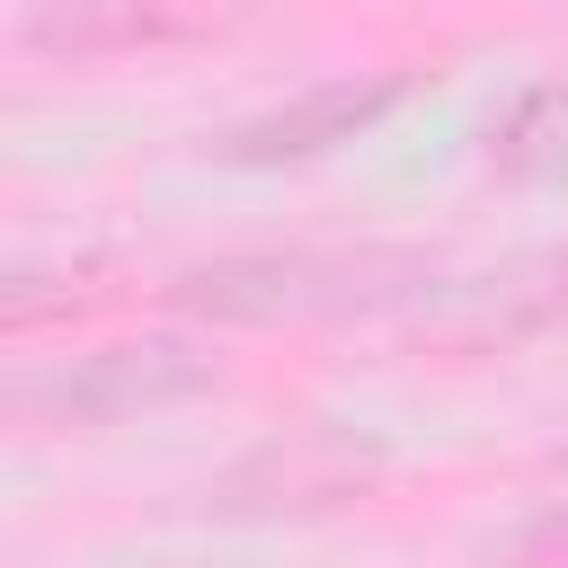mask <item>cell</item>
I'll return each mask as SVG.
<instances>
[{
    "instance_id": "7a4b0ae2",
    "label": "cell",
    "mask_w": 568,
    "mask_h": 568,
    "mask_svg": "<svg viewBox=\"0 0 568 568\" xmlns=\"http://www.w3.org/2000/svg\"><path fill=\"white\" fill-rule=\"evenodd\" d=\"M222 18V0H44L27 18V44L53 62H115L142 44H186Z\"/></svg>"
},
{
    "instance_id": "3957f363",
    "label": "cell",
    "mask_w": 568,
    "mask_h": 568,
    "mask_svg": "<svg viewBox=\"0 0 568 568\" xmlns=\"http://www.w3.org/2000/svg\"><path fill=\"white\" fill-rule=\"evenodd\" d=\"M195 382H204V364L186 346H106V355H80L71 373H53L44 390H27V408H53L62 426H106V417L178 399Z\"/></svg>"
},
{
    "instance_id": "277c9868",
    "label": "cell",
    "mask_w": 568,
    "mask_h": 568,
    "mask_svg": "<svg viewBox=\"0 0 568 568\" xmlns=\"http://www.w3.org/2000/svg\"><path fill=\"white\" fill-rule=\"evenodd\" d=\"M390 89H399V80H364V89L337 80V89H311L302 106H275L266 124H248L231 151H240V160H302V151H328V142H346L355 124H373V115L390 106Z\"/></svg>"
},
{
    "instance_id": "6da1fadb",
    "label": "cell",
    "mask_w": 568,
    "mask_h": 568,
    "mask_svg": "<svg viewBox=\"0 0 568 568\" xmlns=\"http://www.w3.org/2000/svg\"><path fill=\"white\" fill-rule=\"evenodd\" d=\"M364 275H390V257H213V266H186L169 293L186 311H213V320H302V311H346L364 302Z\"/></svg>"
}]
</instances>
